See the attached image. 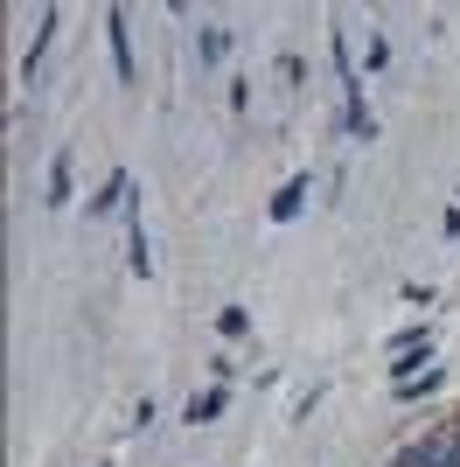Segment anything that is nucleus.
<instances>
[{
  "instance_id": "nucleus-1",
  "label": "nucleus",
  "mask_w": 460,
  "mask_h": 467,
  "mask_svg": "<svg viewBox=\"0 0 460 467\" xmlns=\"http://www.w3.org/2000/svg\"><path fill=\"white\" fill-rule=\"evenodd\" d=\"M70 175H77V154H70V147H63V154L49 161V195H42L49 210H63V202H70Z\"/></svg>"
},
{
  "instance_id": "nucleus-2",
  "label": "nucleus",
  "mask_w": 460,
  "mask_h": 467,
  "mask_svg": "<svg viewBox=\"0 0 460 467\" xmlns=\"http://www.w3.org/2000/svg\"><path fill=\"white\" fill-rule=\"evenodd\" d=\"M112 28V63H119V84H133V36H126V15H105Z\"/></svg>"
},
{
  "instance_id": "nucleus-3",
  "label": "nucleus",
  "mask_w": 460,
  "mask_h": 467,
  "mask_svg": "<svg viewBox=\"0 0 460 467\" xmlns=\"http://www.w3.org/2000/svg\"><path fill=\"white\" fill-rule=\"evenodd\" d=\"M300 202H307V175H293L287 189L272 195V216H279V223H293V216H300Z\"/></svg>"
},
{
  "instance_id": "nucleus-4",
  "label": "nucleus",
  "mask_w": 460,
  "mask_h": 467,
  "mask_svg": "<svg viewBox=\"0 0 460 467\" xmlns=\"http://www.w3.org/2000/svg\"><path fill=\"white\" fill-rule=\"evenodd\" d=\"M216 411H224V390H195V398H189V411H182V419H189V426H210Z\"/></svg>"
},
{
  "instance_id": "nucleus-5",
  "label": "nucleus",
  "mask_w": 460,
  "mask_h": 467,
  "mask_svg": "<svg viewBox=\"0 0 460 467\" xmlns=\"http://www.w3.org/2000/svg\"><path fill=\"white\" fill-rule=\"evenodd\" d=\"M398 467H446V447H440V440H425V447H404V453H398Z\"/></svg>"
},
{
  "instance_id": "nucleus-6",
  "label": "nucleus",
  "mask_w": 460,
  "mask_h": 467,
  "mask_svg": "<svg viewBox=\"0 0 460 467\" xmlns=\"http://www.w3.org/2000/svg\"><path fill=\"white\" fill-rule=\"evenodd\" d=\"M224 49H230L224 28H203V36H195V57H203V63H224Z\"/></svg>"
},
{
  "instance_id": "nucleus-7",
  "label": "nucleus",
  "mask_w": 460,
  "mask_h": 467,
  "mask_svg": "<svg viewBox=\"0 0 460 467\" xmlns=\"http://www.w3.org/2000/svg\"><path fill=\"white\" fill-rule=\"evenodd\" d=\"M216 328H224V335H245L251 314H245V307H224V314H216Z\"/></svg>"
},
{
  "instance_id": "nucleus-8",
  "label": "nucleus",
  "mask_w": 460,
  "mask_h": 467,
  "mask_svg": "<svg viewBox=\"0 0 460 467\" xmlns=\"http://www.w3.org/2000/svg\"><path fill=\"white\" fill-rule=\"evenodd\" d=\"M363 63H370V70H383V63H391V42H383V36H370V49H363Z\"/></svg>"
}]
</instances>
